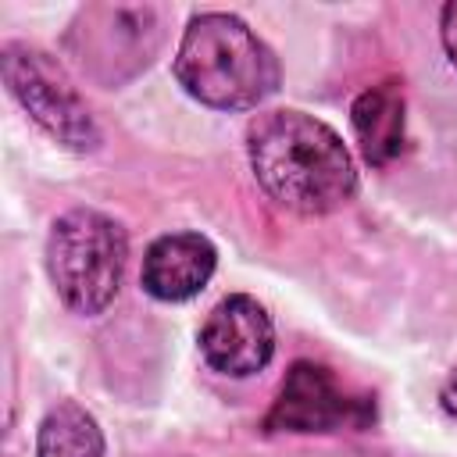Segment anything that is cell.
I'll return each mask as SVG.
<instances>
[{"instance_id":"obj_7","label":"cell","mask_w":457,"mask_h":457,"mask_svg":"<svg viewBox=\"0 0 457 457\" xmlns=\"http://www.w3.org/2000/svg\"><path fill=\"white\" fill-rule=\"evenodd\" d=\"M218 253L200 232H171L150 243L143 257V289L154 300L179 303L196 296L214 275Z\"/></svg>"},{"instance_id":"obj_4","label":"cell","mask_w":457,"mask_h":457,"mask_svg":"<svg viewBox=\"0 0 457 457\" xmlns=\"http://www.w3.org/2000/svg\"><path fill=\"white\" fill-rule=\"evenodd\" d=\"M4 82L18 96V104L64 146L93 150L100 132L89 118V107L75 93V86L54 68V61L29 46L4 50Z\"/></svg>"},{"instance_id":"obj_6","label":"cell","mask_w":457,"mask_h":457,"mask_svg":"<svg viewBox=\"0 0 457 457\" xmlns=\"http://www.w3.org/2000/svg\"><path fill=\"white\" fill-rule=\"evenodd\" d=\"M204 361L232 378H246L261 371L275 353V328L268 311L253 296H225L200 328Z\"/></svg>"},{"instance_id":"obj_2","label":"cell","mask_w":457,"mask_h":457,"mask_svg":"<svg viewBox=\"0 0 457 457\" xmlns=\"http://www.w3.org/2000/svg\"><path fill=\"white\" fill-rule=\"evenodd\" d=\"M175 75L189 96L221 111L257 107L278 86L275 54L232 14H196L179 43Z\"/></svg>"},{"instance_id":"obj_5","label":"cell","mask_w":457,"mask_h":457,"mask_svg":"<svg viewBox=\"0 0 457 457\" xmlns=\"http://www.w3.org/2000/svg\"><path fill=\"white\" fill-rule=\"evenodd\" d=\"M271 432H336L368 425L364 396H350L336 375L314 361H296L264 418Z\"/></svg>"},{"instance_id":"obj_8","label":"cell","mask_w":457,"mask_h":457,"mask_svg":"<svg viewBox=\"0 0 457 457\" xmlns=\"http://www.w3.org/2000/svg\"><path fill=\"white\" fill-rule=\"evenodd\" d=\"M350 121L361 143V154L368 157V164H389L400 150H403V93L396 82H378L371 89H364L353 107H350Z\"/></svg>"},{"instance_id":"obj_11","label":"cell","mask_w":457,"mask_h":457,"mask_svg":"<svg viewBox=\"0 0 457 457\" xmlns=\"http://www.w3.org/2000/svg\"><path fill=\"white\" fill-rule=\"evenodd\" d=\"M439 403H443V411L450 414V418H457V368L450 371V378L443 382V393H439Z\"/></svg>"},{"instance_id":"obj_10","label":"cell","mask_w":457,"mask_h":457,"mask_svg":"<svg viewBox=\"0 0 457 457\" xmlns=\"http://www.w3.org/2000/svg\"><path fill=\"white\" fill-rule=\"evenodd\" d=\"M439 29H443V46H446L450 61L457 64V4H446V7H443V21H439Z\"/></svg>"},{"instance_id":"obj_3","label":"cell","mask_w":457,"mask_h":457,"mask_svg":"<svg viewBox=\"0 0 457 457\" xmlns=\"http://www.w3.org/2000/svg\"><path fill=\"white\" fill-rule=\"evenodd\" d=\"M129 239L125 228L100 211H68L54 221L46 239V271L57 296L79 311H104L125 271Z\"/></svg>"},{"instance_id":"obj_1","label":"cell","mask_w":457,"mask_h":457,"mask_svg":"<svg viewBox=\"0 0 457 457\" xmlns=\"http://www.w3.org/2000/svg\"><path fill=\"white\" fill-rule=\"evenodd\" d=\"M250 168L264 193L296 214H328L357 189L350 150L314 114L271 111L250 125Z\"/></svg>"},{"instance_id":"obj_9","label":"cell","mask_w":457,"mask_h":457,"mask_svg":"<svg viewBox=\"0 0 457 457\" xmlns=\"http://www.w3.org/2000/svg\"><path fill=\"white\" fill-rule=\"evenodd\" d=\"M36 457H104L96 418L79 403H57L39 425Z\"/></svg>"}]
</instances>
